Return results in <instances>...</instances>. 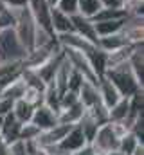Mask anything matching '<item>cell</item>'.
Wrapping results in <instances>:
<instances>
[{"instance_id":"6da1fadb","label":"cell","mask_w":144,"mask_h":155,"mask_svg":"<svg viewBox=\"0 0 144 155\" xmlns=\"http://www.w3.org/2000/svg\"><path fill=\"white\" fill-rule=\"evenodd\" d=\"M105 78L112 81V85L119 90V94L123 97H132L135 92L144 90V85L139 83V79L135 78V74L132 72L128 61L119 63L115 67H110L105 72Z\"/></svg>"},{"instance_id":"7a4b0ae2","label":"cell","mask_w":144,"mask_h":155,"mask_svg":"<svg viewBox=\"0 0 144 155\" xmlns=\"http://www.w3.org/2000/svg\"><path fill=\"white\" fill-rule=\"evenodd\" d=\"M13 11V29L24 49L29 52L34 47V33H36V22L29 11V7L24 9H11Z\"/></svg>"},{"instance_id":"3957f363","label":"cell","mask_w":144,"mask_h":155,"mask_svg":"<svg viewBox=\"0 0 144 155\" xmlns=\"http://www.w3.org/2000/svg\"><path fill=\"white\" fill-rule=\"evenodd\" d=\"M27 51L20 43L13 25L0 29V63L5 61H24Z\"/></svg>"},{"instance_id":"277c9868","label":"cell","mask_w":144,"mask_h":155,"mask_svg":"<svg viewBox=\"0 0 144 155\" xmlns=\"http://www.w3.org/2000/svg\"><path fill=\"white\" fill-rule=\"evenodd\" d=\"M90 146L94 148L96 153H103V155L117 150V146H119V137L115 135V132H113V128L110 126V123H105V124H101V126L97 128V132H96V135H94Z\"/></svg>"},{"instance_id":"5b68a950","label":"cell","mask_w":144,"mask_h":155,"mask_svg":"<svg viewBox=\"0 0 144 155\" xmlns=\"http://www.w3.org/2000/svg\"><path fill=\"white\" fill-rule=\"evenodd\" d=\"M70 20H72V29H74V33H77L79 36H83L85 40H88L90 43L97 45V40H99V36H97V33H96L94 20L85 18V16H81L79 13L72 15Z\"/></svg>"},{"instance_id":"8992f818","label":"cell","mask_w":144,"mask_h":155,"mask_svg":"<svg viewBox=\"0 0 144 155\" xmlns=\"http://www.w3.org/2000/svg\"><path fill=\"white\" fill-rule=\"evenodd\" d=\"M87 144H88V143H87V139H85L81 128H79L77 124H74V126H70V130L67 132V135L60 141L58 146H60L65 153H74V152L81 150V148L87 146Z\"/></svg>"},{"instance_id":"52a82bcc","label":"cell","mask_w":144,"mask_h":155,"mask_svg":"<svg viewBox=\"0 0 144 155\" xmlns=\"http://www.w3.org/2000/svg\"><path fill=\"white\" fill-rule=\"evenodd\" d=\"M31 123L36 124L41 132H45V130H49V128H52L54 124H58L60 121H58V112H54V110H51L47 105H38L34 108V114L31 117Z\"/></svg>"},{"instance_id":"ba28073f","label":"cell","mask_w":144,"mask_h":155,"mask_svg":"<svg viewBox=\"0 0 144 155\" xmlns=\"http://www.w3.org/2000/svg\"><path fill=\"white\" fill-rule=\"evenodd\" d=\"M63 58H65V54H63V49H60L56 54H52L43 65H40L38 69H34L36 72L40 74V78L45 81V85H49V83H52L54 81V76H56V72H58V69H60V65H61V61H63Z\"/></svg>"},{"instance_id":"9c48e42d","label":"cell","mask_w":144,"mask_h":155,"mask_svg":"<svg viewBox=\"0 0 144 155\" xmlns=\"http://www.w3.org/2000/svg\"><path fill=\"white\" fill-rule=\"evenodd\" d=\"M20 128H22V123L13 116V112L5 114L4 116V121H2V139L7 146H11L13 143H16L20 139Z\"/></svg>"},{"instance_id":"30bf717a","label":"cell","mask_w":144,"mask_h":155,"mask_svg":"<svg viewBox=\"0 0 144 155\" xmlns=\"http://www.w3.org/2000/svg\"><path fill=\"white\" fill-rule=\"evenodd\" d=\"M58 40V43H60V47H63V49H74V51H81V52H87V51H90L92 47H96L94 43H90L88 40H85L83 36H79L77 33H63V35H58L56 36Z\"/></svg>"},{"instance_id":"8fae6325","label":"cell","mask_w":144,"mask_h":155,"mask_svg":"<svg viewBox=\"0 0 144 155\" xmlns=\"http://www.w3.org/2000/svg\"><path fill=\"white\" fill-rule=\"evenodd\" d=\"M97 92H99V99H101V103L110 108V107H113L123 96L119 94V90L112 85V81L106 79L105 76L99 78V81H97Z\"/></svg>"},{"instance_id":"7c38bea8","label":"cell","mask_w":144,"mask_h":155,"mask_svg":"<svg viewBox=\"0 0 144 155\" xmlns=\"http://www.w3.org/2000/svg\"><path fill=\"white\" fill-rule=\"evenodd\" d=\"M51 27H52V33L58 36V35H63V33H70L72 29V20L70 15L63 13L61 9H58L56 5L51 7Z\"/></svg>"},{"instance_id":"4fadbf2b","label":"cell","mask_w":144,"mask_h":155,"mask_svg":"<svg viewBox=\"0 0 144 155\" xmlns=\"http://www.w3.org/2000/svg\"><path fill=\"white\" fill-rule=\"evenodd\" d=\"M130 45L124 31H119V33H113V35H108V36H99L97 40V47L103 49L105 52H113V51H119L123 47Z\"/></svg>"},{"instance_id":"5bb4252c","label":"cell","mask_w":144,"mask_h":155,"mask_svg":"<svg viewBox=\"0 0 144 155\" xmlns=\"http://www.w3.org/2000/svg\"><path fill=\"white\" fill-rule=\"evenodd\" d=\"M85 56H87L90 67L94 69V72L97 74V78L105 76V72H106V52L96 45V47H92L90 51H87Z\"/></svg>"},{"instance_id":"9a60e30c","label":"cell","mask_w":144,"mask_h":155,"mask_svg":"<svg viewBox=\"0 0 144 155\" xmlns=\"http://www.w3.org/2000/svg\"><path fill=\"white\" fill-rule=\"evenodd\" d=\"M77 99H79V103L85 107V108H90L92 105H96L97 101H101L99 99V92H97V85H94V83H90V81H83V85H81V88L77 90Z\"/></svg>"},{"instance_id":"2e32d148","label":"cell","mask_w":144,"mask_h":155,"mask_svg":"<svg viewBox=\"0 0 144 155\" xmlns=\"http://www.w3.org/2000/svg\"><path fill=\"white\" fill-rule=\"evenodd\" d=\"M124 24H126V16H124V18H113V20H101V22H94L97 36H108V35L119 33V31H123Z\"/></svg>"},{"instance_id":"e0dca14e","label":"cell","mask_w":144,"mask_h":155,"mask_svg":"<svg viewBox=\"0 0 144 155\" xmlns=\"http://www.w3.org/2000/svg\"><path fill=\"white\" fill-rule=\"evenodd\" d=\"M85 110H87V108L77 101V103H74V105H70V107L60 110L58 121H60V123H65V124H77V121H79L81 116L85 114Z\"/></svg>"},{"instance_id":"ac0fdd59","label":"cell","mask_w":144,"mask_h":155,"mask_svg":"<svg viewBox=\"0 0 144 155\" xmlns=\"http://www.w3.org/2000/svg\"><path fill=\"white\" fill-rule=\"evenodd\" d=\"M34 105H31V103H27L25 99H16L15 103H13V116L16 117L22 124L24 123H31V117H33V114H34Z\"/></svg>"},{"instance_id":"d6986e66","label":"cell","mask_w":144,"mask_h":155,"mask_svg":"<svg viewBox=\"0 0 144 155\" xmlns=\"http://www.w3.org/2000/svg\"><path fill=\"white\" fill-rule=\"evenodd\" d=\"M130 110V101L128 97H121L113 107L108 108V123H124Z\"/></svg>"},{"instance_id":"ffe728a7","label":"cell","mask_w":144,"mask_h":155,"mask_svg":"<svg viewBox=\"0 0 144 155\" xmlns=\"http://www.w3.org/2000/svg\"><path fill=\"white\" fill-rule=\"evenodd\" d=\"M77 126L81 128V132H83V135H85V139H87V143L90 144L92 143V139H94V135H96V132H97V128L101 126L94 117L88 114V110H85V114L81 116V119L77 121Z\"/></svg>"},{"instance_id":"44dd1931","label":"cell","mask_w":144,"mask_h":155,"mask_svg":"<svg viewBox=\"0 0 144 155\" xmlns=\"http://www.w3.org/2000/svg\"><path fill=\"white\" fill-rule=\"evenodd\" d=\"M43 105H47L51 110H54L58 114L61 110V94L52 83H49L45 87V90H43Z\"/></svg>"},{"instance_id":"7402d4cb","label":"cell","mask_w":144,"mask_h":155,"mask_svg":"<svg viewBox=\"0 0 144 155\" xmlns=\"http://www.w3.org/2000/svg\"><path fill=\"white\" fill-rule=\"evenodd\" d=\"M103 9L101 0H79L77 2V13L85 18H94L99 11Z\"/></svg>"},{"instance_id":"603a6c76","label":"cell","mask_w":144,"mask_h":155,"mask_svg":"<svg viewBox=\"0 0 144 155\" xmlns=\"http://www.w3.org/2000/svg\"><path fill=\"white\" fill-rule=\"evenodd\" d=\"M141 144H144L142 141H139L132 132H126L123 137H119V146H117V150L123 152V153H126V155H132Z\"/></svg>"},{"instance_id":"cb8c5ba5","label":"cell","mask_w":144,"mask_h":155,"mask_svg":"<svg viewBox=\"0 0 144 155\" xmlns=\"http://www.w3.org/2000/svg\"><path fill=\"white\" fill-rule=\"evenodd\" d=\"M24 90H25V83H24V79L18 76L16 79H13L5 88H4V92L0 94V96H4V97H9V99H13V101H16V99H20L22 96H24Z\"/></svg>"},{"instance_id":"d4e9b609","label":"cell","mask_w":144,"mask_h":155,"mask_svg":"<svg viewBox=\"0 0 144 155\" xmlns=\"http://www.w3.org/2000/svg\"><path fill=\"white\" fill-rule=\"evenodd\" d=\"M128 13L124 9H110V7H103L92 20L94 22H101V20H113V18H124Z\"/></svg>"},{"instance_id":"484cf974","label":"cell","mask_w":144,"mask_h":155,"mask_svg":"<svg viewBox=\"0 0 144 155\" xmlns=\"http://www.w3.org/2000/svg\"><path fill=\"white\" fill-rule=\"evenodd\" d=\"M41 130L33 124V123H24L22 128H20V141H34L40 137Z\"/></svg>"},{"instance_id":"4316f807","label":"cell","mask_w":144,"mask_h":155,"mask_svg":"<svg viewBox=\"0 0 144 155\" xmlns=\"http://www.w3.org/2000/svg\"><path fill=\"white\" fill-rule=\"evenodd\" d=\"M22 99H25L27 103H31V105L38 107V105H41V103H43V92H41V90H38V88H33V87H25Z\"/></svg>"},{"instance_id":"83f0119b","label":"cell","mask_w":144,"mask_h":155,"mask_svg":"<svg viewBox=\"0 0 144 155\" xmlns=\"http://www.w3.org/2000/svg\"><path fill=\"white\" fill-rule=\"evenodd\" d=\"M70 67H72V65H70ZM83 81H85L83 74H81V72H77L76 69H70V72H69V79H67V88H69V90H74V92H77V90L81 88Z\"/></svg>"},{"instance_id":"f1b7e54d","label":"cell","mask_w":144,"mask_h":155,"mask_svg":"<svg viewBox=\"0 0 144 155\" xmlns=\"http://www.w3.org/2000/svg\"><path fill=\"white\" fill-rule=\"evenodd\" d=\"M77 2L79 0H58V4H56V7L58 9H61L63 13H67V15H76L77 13Z\"/></svg>"},{"instance_id":"f546056e","label":"cell","mask_w":144,"mask_h":155,"mask_svg":"<svg viewBox=\"0 0 144 155\" xmlns=\"http://www.w3.org/2000/svg\"><path fill=\"white\" fill-rule=\"evenodd\" d=\"M79 99H77V92H74V90H65L63 94H61V110L63 108H67V107H70L74 103H77Z\"/></svg>"},{"instance_id":"4dcf8cb0","label":"cell","mask_w":144,"mask_h":155,"mask_svg":"<svg viewBox=\"0 0 144 155\" xmlns=\"http://www.w3.org/2000/svg\"><path fill=\"white\" fill-rule=\"evenodd\" d=\"M0 2L7 9H24L29 5V0H0Z\"/></svg>"},{"instance_id":"1f68e13d","label":"cell","mask_w":144,"mask_h":155,"mask_svg":"<svg viewBox=\"0 0 144 155\" xmlns=\"http://www.w3.org/2000/svg\"><path fill=\"white\" fill-rule=\"evenodd\" d=\"M13 103H15L13 99L0 96V117H4L5 114H9V112L13 110Z\"/></svg>"},{"instance_id":"d6a6232c","label":"cell","mask_w":144,"mask_h":155,"mask_svg":"<svg viewBox=\"0 0 144 155\" xmlns=\"http://www.w3.org/2000/svg\"><path fill=\"white\" fill-rule=\"evenodd\" d=\"M101 4L110 9H123V0H101Z\"/></svg>"},{"instance_id":"836d02e7","label":"cell","mask_w":144,"mask_h":155,"mask_svg":"<svg viewBox=\"0 0 144 155\" xmlns=\"http://www.w3.org/2000/svg\"><path fill=\"white\" fill-rule=\"evenodd\" d=\"M70 155H96V152H94V148L90 146V144H87V146H83L81 150H77V152H74V153Z\"/></svg>"},{"instance_id":"e575fe53","label":"cell","mask_w":144,"mask_h":155,"mask_svg":"<svg viewBox=\"0 0 144 155\" xmlns=\"http://www.w3.org/2000/svg\"><path fill=\"white\" fill-rule=\"evenodd\" d=\"M0 155H9V146L5 143H0Z\"/></svg>"},{"instance_id":"d590c367","label":"cell","mask_w":144,"mask_h":155,"mask_svg":"<svg viewBox=\"0 0 144 155\" xmlns=\"http://www.w3.org/2000/svg\"><path fill=\"white\" fill-rule=\"evenodd\" d=\"M132 155H144V144H141V146H139V148H137Z\"/></svg>"},{"instance_id":"8d00e7d4","label":"cell","mask_w":144,"mask_h":155,"mask_svg":"<svg viewBox=\"0 0 144 155\" xmlns=\"http://www.w3.org/2000/svg\"><path fill=\"white\" fill-rule=\"evenodd\" d=\"M106 155H126V153H123V152H119V150H113V152H110V153Z\"/></svg>"},{"instance_id":"74e56055","label":"cell","mask_w":144,"mask_h":155,"mask_svg":"<svg viewBox=\"0 0 144 155\" xmlns=\"http://www.w3.org/2000/svg\"><path fill=\"white\" fill-rule=\"evenodd\" d=\"M47 2H49V5H51V7H52V5H56V4H58V0H47Z\"/></svg>"},{"instance_id":"f35d334b","label":"cell","mask_w":144,"mask_h":155,"mask_svg":"<svg viewBox=\"0 0 144 155\" xmlns=\"http://www.w3.org/2000/svg\"><path fill=\"white\" fill-rule=\"evenodd\" d=\"M2 121H4V117H0V132H2Z\"/></svg>"},{"instance_id":"ab89813d","label":"cell","mask_w":144,"mask_h":155,"mask_svg":"<svg viewBox=\"0 0 144 155\" xmlns=\"http://www.w3.org/2000/svg\"><path fill=\"white\" fill-rule=\"evenodd\" d=\"M58 155H70V153H58Z\"/></svg>"},{"instance_id":"60d3db41","label":"cell","mask_w":144,"mask_h":155,"mask_svg":"<svg viewBox=\"0 0 144 155\" xmlns=\"http://www.w3.org/2000/svg\"><path fill=\"white\" fill-rule=\"evenodd\" d=\"M33 2H36V0H29V4H33Z\"/></svg>"},{"instance_id":"b9f144b4","label":"cell","mask_w":144,"mask_h":155,"mask_svg":"<svg viewBox=\"0 0 144 155\" xmlns=\"http://www.w3.org/2000/svg\"><path fill=\"white\" fill-rule=\"evenodd\" d=\"M96 155H103V153H96Z\"/></svg>"},{"instance_id":"7bdbcfd3","label":"cell","mask_w":144,"mask_h":155,"mask_svg":"<svg viewBox=\"0 0 144 155\" xmlns=\"http://www.w3.org/2000/svg\"><path fill=\"white\" fill-rule=\"evenodd\" d=\"M9 155H11V152H9Z\"/></svg>"}]
</instances>
